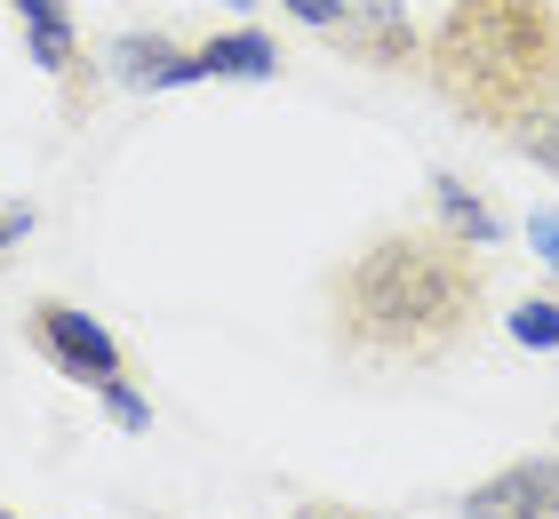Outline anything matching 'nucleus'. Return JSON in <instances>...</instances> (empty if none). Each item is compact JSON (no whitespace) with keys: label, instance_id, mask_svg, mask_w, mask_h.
Segmentation results:
<instances>
[{"label":"nucleus","instance_id":"obj_1","mask_svg":"<svg viewBox=\"0 0 559 519\" xmlns=\"http://www.w3.org/2000/svg\"><path fill=\"white\" fill-rule=\"evenodd\" d=\"M328 344L360 376L448 368L488 320V248L448 224H384L320 280Z\"/></svg>","mask_w":559,"mask_h":519},{"label":"nucleus","instance_id":"obj_2","mask_svg":"<svg viewBox=\"0 0 559 519\" xmlns=\"http://www.w3.org/2000/svg\"><path fill=\"white\" fill-rule=\"evenodd\" d=\"M424 81L472 128L512 137L559 104V0H448L424 40Z\"/></svg>","mask_w":559,"mask_h":519},{"label":"nucleus","instance_id":"obj_3","mask_svg":"<svg viewBox=\"0 0 559 519\" xmlns=\"http://www.w3.org/2000/svg\"><path fill=\"white\" fill-rule=\"evenodd\" d=\"M24 335H33V352H40L57 376H72V384L129 376V359H120V335L96 320V311L64 304V296H33V311H24Z\"/></svg>","mask_w":559,"mask_h":519},{"label":"nucleus","instance_id":"obj_4","mask_svg":"<svg viewBox=\"0 0 559 519\" xmlns=\"http://www.w3.org/2000/svg\"><path fill=\"white\" fill-rule=\"evenodd\" d=\"M464 519H559V456H520L464 496Z\"/></svg>","mask_w":559,"mask_h":519},{"label":"nucleus","instance_id":"obj_5","mask_svg":"<svg viewBox=\"0 0 559 519\" xmlns=\"http://www.w3.org/2000/svg\"><path fill=\"white\" fill-rule=\"evenodd\" d=\"M344 33V48L360 64H384V72H424V33L408 24V9H400V0H352V16L336 24Z\"/></svg>","mask_w":559,"mask_h":519},{"label":"nucleus","instance_id":"obj_6","mask_svg":"<svg viewBox=\"0 0 559 519\" xmlns=\"http://www.w3.org/2000/svg\"><path fill=\"white\" fill-rule=\"evenodd\" d=\"M105 64H112L120 89H144V96L192 89V48H176L168 33H120V40L105 48Z\"/></svg>","mask_w":559,"mask_h":519},{"label":"nucleus","instance_id":"obj_7","mask_svg":"<svg viewBox=\"0 0 559 519\" xmlns=\"http://www.w3.org/2000/svg\"><path fill=\"white\" fill-rule=\"evenodd\" d=\"M16 24H24V48H33V64L48 81H72L81 72V24H72L64 0H9Z\"/></svg>","mask_w":559,"mask_h":519},{"label":"nucleus","instance_id":"obj_8","mask_svg":"<svg viewBox=\"0 0 559 519\" xmlns=\"http://www.w3.org/2000/svg\"><path fill=\"white\" fill-rule=\"evenodd\" d=\"M280 72V48L257 33V24H240V33H216L192 48V81H272Z\"/></svg>","mask_w":559,"mask_h":519},{"label":"nucleus","instance_id":"obj_9","mask_svg":"<svg viewBox=\"0 0 559 519\" xmlns=\"http://www.w3.org/2000/svg\"><path fill=\"white\" fill-rule=\"evenodd\" d=\"M431 208H440V224L455 232V240H472V248H496L503 240V216L488 208V192L479 185H464V176H431Z\"/></svg>","mask_w":559,"mask_h":519},{"label":"nucleus","instance_id":"obj_10","mask_svg":"<svg viewBox=\"0 0 559 519\" xmlns=\"http://www.w3.org/2000/svg\"><path fill=\"white\" fill-rule=\"evenodd\" d=\"M512 344H527V352H559V296H527V304H512Z\"/></svg>","mask_w":559,"mask_h":519},{"label":"nucleus","instance_id":"obj_11","mask_svg":"<svg viewBox=\"0 0 559 519\" xmlns=\"http://www.w3.org/2000/svg\"><path fill=\"white\" fill-rule=\"evenodd\" d=\"M503 144H512L520 161H536L544 176H559V104H551V113H536V120H520Z\"/></svg>","mask_w":559,"mask_h":519},{"label":"nucleus","instance_id":"obj_12","mask_svg":"<svg viewBox=\"0 0 559 519\" xmlns=\"http://www.w3.org/2000/svg\"><path fill=\"white\" fill-rule=\"evenodd\" d=\"M88 392H96V400H105V415H112V424H120V432H152V400L136 392V384H129V376H105V384H88Z\"/></svg>","mask_w":559,"mask_h":519},{"label":"nucleus","instance_id":"obj_13","mask_svg":"<svg viewBox=\"0 0 559 519\" xmlns=\"http://www.w3.org/2000/svg\"><path fill=\"white\" fill-rule=\"evenodd\" d=\"M296 24H312V33H336V24L352 16V0H280Z\"/></svg>","mask_w":559,"mask_h":519},{"label":"nucleus","instance_id":"obj_14","mask_svg":"<svg viewBox=\"0 0 559 519\" xmlns=\"http://www.w3.org/2000/svg\"><path fill=\"white\" fill-rule=\"evenodd\" d=\"M527 248L559 272V208H536V216H527Z\"/></svg>","mask_w":559,"mask_h":519},{"label":"nucleus","instance_id":"obj_15","mask_svg":"<svg viewBox=\"0 0 559 519\" xmlns=\"http://www.w3.org/2000/svg\"><path fill=\"white\" fill-rule=\"evenodd\" d=\"M33 232V208H0V248H16Z\"/></svg>","mask_w":559,"mask_h":519},{"label":"nucleus","instance_id":"obj_16","mask_svg":"<svg viewBox=\"0 0 559 519\" xmlns=\"http://www.w3.org/2000/svg\"><path fill=\"white\" fill-rule=\"evenodd\" d=\"M304 519H336V511H304Z\"/></svg>","mask_w":559,"mask_h":519},{"label":"nucleus","instance_id":"obj_17","mask_svg":"<svg viewBox=\"0 0 559 519\" xmlns=\"http://www.w3.org/2000/svg\"><path fill=\"white\" fill-rule=\"evenodd\" d=\"M0 519H16V511H0Z\"/></svg>","mask_w":559,"mask_h":519}]
</instances>
